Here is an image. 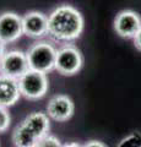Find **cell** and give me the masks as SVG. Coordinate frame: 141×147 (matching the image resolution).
I'll use <instances>...</instances> for the list:
<instances>
[{
	"instance_id": "cell-2",
	"label": "cell",
	"mask_w": 141,
	"mask_h": 147,
	"mask_svg": "<svg viewBox=\"0 0 141 147\" xmlns=\"http://www.w3.org/2000/svg\"><path fill=\"white\" fill-rule=\"evenodd\" d=\"M57 52L58 49L47 40H37L32 43L26 52L30 70L43 74L55 70Z\"/></svg>"
},
{
	"instance_id": "cell-11",
	"label": "cell",
	"mask_w": 141,
	"mask_h": 147,
	"mask_svg": "<svg viewBox=\"0 0 141 147\" xmlns=\"http://www.w3.org/2000/svg\"><path fill=\"white\" fill-rule=\"evenodd\" d=\"M21 97L19 81L0 75V107H12Z\"/></svg>"
},
{
	"instance_id": "cell-7",
	"label": "cell",
	"mask_w": 141,
	"mask_h": 147,
	"mask_svg": "<svg viewBox=\"0 0 141 147\" xmlns=\"http://www.w3.org/2000/svg\"><path fill=\"white\" fill-rule=\"evenodd\" d=\"M114 31L121 38H133L141 30V16L133 10H123L114 18Z\"/></svg>"
},
{
	"instance_id": "cell-18",
	"label": "cell",
	"mask_w": 141,
	"mask_h": 147,
	"mask_svg": "<svg viewBox=\"0 0 141 147\" xmlns=\"http://www.w3.org/2000/svg\"><path fill=\"white\" fill-rule=\"evenodd\" d=\"M63 147H82V145L77 144V142H67V144L63 145Z\"/></svg>"
},
{
	"instance_id": "cell-15",
	"label": "cell",
	"mask_w": 141,
	"mask_h": 147,
	"mask_svg": "<svg viewBox=\"0 0 141 147\" xmlns=\"http://www.w3.org/2000/svg\"><path fill=\"white\" fill-rule=\"evenodd\" d=\"M82 147H107L106 145L101 141H96V140H91L88 142H86L85 145H82Z\"/></svg>"
},
{
	"instance_id": "cell-14",
	"label": "cell",
	"mask_w": 141,
	"mask_h": 147,
	"mask_svg": "<svg viewBox=\"0 0 141 147\" xmlns=\"http://www.w3.org/2000/svg\"><path fill=\"white\" fill-rule=\"evenodd\" d=\"M10 121H11V118L7 109L4 107H0V134L7 130L9 126H10Z\"/></svg>"
},
{
	"instance_id": "cell-10",
	"label": "cell",
	"mask_w": 141,
	"mask_h": 147,
	"mask_svg": "<svg viewBox=\"0 0 141 147\" xmlns=\"http://www.w3.org/2000/svg\"><path fill=\"white\" fill-rule=\"evenodd\" d=\"M22 123L38 141L42 140L44 136H47L49 129H51L49 117L47 115V113L43 112H33L28 114L22 120Z\"/></svg>"
},
{
	"instance_id": "cell-9",
	"label": "cell",
	"mask_w": 141,
	"mask_h": 147,
	"mask_svg": "<svg viewBox=\"0 0 141 147\" xmlns=\"http://www.w3.org/2000/svg\"><path fill=\"white\" fill-rule=\"evenodd\" d=\"M22 31L30 38L39 39L48 36V16L40 11H28L22 16Z\"/></svg>"
},
{
	"instance_id": "cell-17",
	"label": "cell",
	"mask_w": 141,
	"mask_h": 147,
	"mask_svg": "<svg viewBox=\"0 0 141 147\" xmlns=\"http://www.w3.org/2000/svg\"><path fill=\"white\" fill-rule=\"evenodd\" d=\"M6 53V50H5V44H4L1 40H0V60H1V58L4 57V54Z\"/></svg>"
},
{
	"instance_id": "cell-1",
	"label": "cell",
	"mask_w": 141,
	"mask_h": 147,
	"mask_svg": "<svg viewBox=\"0 0 141 147\" xmlns=\"http://www.w3.org/2000/svg\"><path fill=\"white\" fill-rule=\"evenodd\" d=\"M84 16L69 4L57 6L48 15V37L54 42L70 43L76 40L84 31Z\"/></svg>"
},
{
	"instance_id": "cell-8",
	"label": "cell",
	"mask_w": 141,
	"mask_h": 147,
	"mask_svg": "<svg viewBox=\"0 0 141 147\" xmlns=\"http://www.w3.org/2000/svg\"><path fill=\"white\" fill-rule=\"evenodd\" d=\"M75 104L72 99L66 94H55L48 100L47 115L49 119L63 123L74 115Z\"/></svg>"
},
{
	"instance_id": "cell-6",
	"label": "cell",
	"mask_w": 141,
	"mask_h": 147,
	"mask_svg": "<svg viewBox=\"0 0 141 147\" xmlns=\"http://www.w3.org/2000/svg\"><path fill=\"white\" fill-rule=\"evenodd\" d=\"M22 34L24 31L21 16L12 11L0 13V40L4 44L16 42Z\"/></svg>"
},
{
	"instance_id": "cell-4",
	"label": "cell",
	"mask_w": 141,
	"mask_h": 147,
	"mask_svg": "<svg viewBox=\"0 0 141 147\" xmlns=\"http://www.w3.org/2000/svg\"><path fill=\"white\" fill-rule=\"evenodd\" d=\"M84 65V57L74 44H65L57 52L55 70L63 76L76 75Z\"/></svg>"
},
{
	"instance_id": "cell-5",
	"label": "cell",
	"mask_w": 141,
	"mask_h": 147,
	"mask_svg": "<svg viewBox=\"0 0 141 147\" xmlns=\"http://www.w3.org/2000/svg\"><path fill=\"white\" fill-rule=\"evenodd\" d=\"M28 70L30 66L27 55L22 50H6V53L0 60V75L10 79L19 80Z\"/></svg>"
},
{
	"instance_id": "cell-13",
	"label": "cell",
	"mask_w": 141,
	"mask_h": 147,
	"mask_svg": "<svg viewBox=\"0 0 141 147\" xmlns=\"http://www.w3.org/2000/svg\"><path fill=\"white\" fill-rule=\"evenodd\" d=\"M36 147H63V145H61V142L59 141L58 137L48 134L47 136H44L42 140H39V142Z\"/></svg>"
},
{
	"instance_id": "cell-3",
	"label": "cell",
	"mask_w": 141,
	"mask_h": 147,
	"mask_svg": "<svg viewBox=\"0 0 141 147\" xmlns=\"http://www.w3.org/2000/svg\"><path fill=\"white\" fill-rule=\"evenodd\" d=\"M17 81H19L21 96H24L26 99L30 100L40 99L48 92L49 84H48L47 74L28 70Z\"/></svg>"
},
{
	"instance_id": "cell-12",
	"label": "cell",
	"mask_w": 141,
	"mask_h": 147,
	"mask_svg": "<svg viewBox=\"0 0 141 147\" xmlns=\"http://www.w3.org/2000/svg\"><path fill=\"white\" fill-rule=\"evenodd\" d=\"M118 147H141V134L140 132H133V134L124 137Z\"/></svg>"
},
{
	"instance_id": "cell-16",
	"label": "cell",
	"mask_w": 141,
	"mask_h": 147,
	"mask_svg": "<svg viewBox=\"0 0 141 147\" xmlns=\"http://www.w3.org/2000/svg\"><path fill=\"white\" fill-rule=\"evenodd\" d=\"M134 45L136 49L141 52V30L138 32V34L134 37Z\"/></svg>"
}]
</instances>
